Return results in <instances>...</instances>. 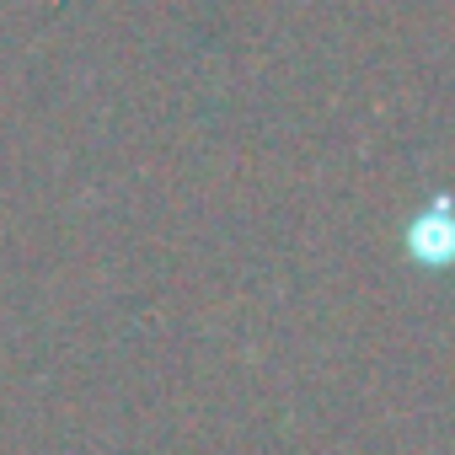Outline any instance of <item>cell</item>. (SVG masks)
<instances>
[{
	"label": "cell",
	"instance_id": "6da1fadb",
	"mask_svg": "<svg viewBox=\"0 0 455 455\" xmlns=\"http://www.w3.org/2000/svg\"><path fill=\"white\" fill-rule=\"evenodd\" d=\"M407 252L418 263H428V268H444V258H450V214H444V198H434L423 214H412V225H407Z\"/></svg>",
	"mask_w": 455,
	"mask_h": 455
}]
</instances>
